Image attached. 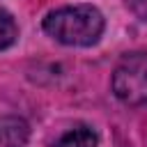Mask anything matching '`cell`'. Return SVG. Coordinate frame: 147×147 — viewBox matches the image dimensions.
Wrapping results in <instances>:
<instances>
[{
	"label": "cell",
	"instance_id": "cell-1",
	"mask_svg": "<svg viewBox=\"0 0 147 147\" xmlns=\"http://www.w3.org/2000/svg\"><path fill=\"white\" fill-rule=\"evenodd\" d=\"M41 28L57 44L87 48L101 39L106 30V18L92 5H69L48 11L41 21Z\"/></svg>",
	"mask_w": 147,
	"mask_h": 147
},
{
	"label": "cell",
	"instance_id": "cell-2",
	"mask_svg": "<svg viewBox=\"0 0 147 147\" xmlns=\"http://www.w3.org/2000/svg\"><path fill=\"white\" fill-rule=\"evenodd\" d=\"M113 94L129 108H147V53H126L110 78Z\"/></svg>",
	"mask_w": 147,
	"mask_h": 147
},
{
	"label": "cell",
	"instance_id": "cell-3",
	"mask_svg": "<svg viewBox=\"0 0 147 147\" xmlns=\"http://www.w3.org/2000/svg\"><path fill=\"white\" fill-rule=\"evenodd\" d=\"M30 138V126L18 115L0 117V147H25Z\"/></svg>",
	"mask_w": 147,
	"mask_h": 147
},
{
	"label": "cell",
	"instance_id": "cell-4",
	"mask_svg": "<svg viewBox=\"0 0 147 147\" xmlns=\"http://www.w3.org/2000/svg\"><path fill=\"white\" fill-rule=\"evenodd\" d=\"M55 147H99V133L87 124H76L57 138Z\"/></svg>",
	"mask_w": 147,
	"mask_h": 147
},
{
	"label": "cell",
	"instance_id": "cell-5",
	"mask_svg": "<svg viewBox=\"0 0 147 147\" xmlns=\"http://www.w3.org/2000/svg\"><path fill=\"white\" fill-rule=\"evenodd\" d=\"M18 39V25L14 21V16L0 7V51H7L9 46H14Z\"/></svg>",
	"mask_w": 147,
	"mask_h": 147
},
{
	"label": "cell",
	"instance_id": "cell-6",
	"mask_svg": "<svg viewBox=\"0 0 147 147\" xmlns=\"http://www.w3.org/2000/svg\"><path fill=\"white\" fill-rule=\"evenodd\" d=\"M126 7L133 11V14H138V16H147V0H126Z\"/></svg>",
	"mask_w": 147,
	"mask_h": 147
}]
</instances>
